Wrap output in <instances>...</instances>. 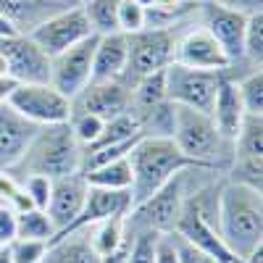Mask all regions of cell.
Here are the masks:
<instances>
[{
	"label": "cell",
	"instance_id": "obj_22",
	"mask_svg": "<svg viewBox=\"0 0 263 263\" xmlns=\"http://www.w3.org/2000/svg\"><path fill=\"white\" fill-rule=\"evenodd\" d=\"M126 216H111V218H103V221H98V224H90V227L79 229V232L87 234L90 245L95 248V253L103 260L124 250V245H126Z\"/></svg>",
	"mask_w": 263,
	"mask_h": 263
},
{
	"label": "cell",
	"instance_id": "obj_15",
	"mask_svg": "<svg viewBox=\"0 0 263 263\" xmlns=\"http://www.w3.org/2000/svg\"><path fill=\"white\" fill-rule=\"evenodd\" d=\"M37 132L40 126L24 119L11 103L0 105V171L16 168Z\"/></svg>",
	"mask_w": 263,
	"mask_h": 263
},
{
	"label": "cell",
	"instance_id": "obj_14",
	"mask_svg": "<svg viewBox=\"0 0 263 263\" xmlns=\"http://www.w3.org/2000/svg\"><path fill=\"white\" fill-rule=\"evenodd\" d=\"M87 190H90V184H87L82 171L53 179V192H50V203L45 213L50 216V221L55 227V237L63 234L77 221V216L82 213V205L87 200Z\"/></svg>",
	"mask_w": 263,
	"mask_h": 263
},
{
	"label": "cell",
	"instance_id": "obj_21",
	"mask_svg": "<svg viewBox=\"0 0 263 263\" xmlns=\"http://www.w3.org/2000/svg\"><path fill=\"white\" fill-rule=\"evenodd\" d=\"M163 71L140 77L137 82L129 84V114L137 121H142V116H147L153 108L166 103V77H163Z\"/></svg>",
	"mask_w": 263,
	"mask_h": 263
},
{
	"label": "cell",
	"instance_id": "obj_28",
	"mask_svg": "<svg viewBox=\"0 0 263 263\" xmlns=\"http://www.w3.org/2000/svg\"><path fill=\"white\" fill-rule=\"evenodd\" d=\"M174 124H177V105L166 100V103H161L158 108H153L147 116H142V121H140V132H142V137L171 140V135H174Z\"/></svg>",
	"mask_w": 263,
	"mask_h": 263
},
{
	"label": "cell",
	"instance_id": "obj_41",
	"mask_svg": "<svg viewBox=\"0 0 263 263\" xmlns=\"http://www.w3.org/2000/svg\"><path fill=\"white\" fill-rule=\"evenodd\" d=\"M0 263H13L11 253H8V245H0Z\"/></svg>",
	"mask_w": 263,
	"mask_h": 263
},
{
	"label": "cell",
	"instance_id": "obj_32",
	"mask_svg": "<svg viewBox=\"0 0 263 263\" xmlns=\"http://www.w3.org/2000/svg\"><path fill=\"white\" fill-rule=\"evenodd\" d=\"M50 242L45 239H24V237H16L13 242L8 245L11 260L13 263H45Z\"/></svg>",
	"mask_w": 263,
	"mask_h": 263
},
{
	"label": "cell",
	"instance_id": "obj_45",
	"mask_svg": "<svg viewBox=\"0 0 263 263\" xmlns=\"http://www.w3.org/2000/svg\"><path fill=\"white\" fill-rule=\"evenodd\" d=\"M187 3H205V0H187Z\"/></svg>",
	"mask_w": 263,
	"mask_h": 263
},
{
	"label": "cell",
	"instance_id": "obj_44",
	"mask_svg": "<svg viewBox=\"0 0 263 263\" xmlns=\"http://www.w3.org/2000/svg\"><path fill=\"white\" fill-rule=\"evenodd\" d=\"M211 3H221V6H227V3H229V0H211Z\"/></svg>",
	"mask_w": 263,
	"mask_h": 263
},
{
	"label": "cell",
	"instance_id": "obj_47",
	"mask_svg": "<svg viewBox=\"0 0 263 263\" xmlns=\"http://www.w3.org/2000/svg\"><path fill=\"white\" fill-rule=\"evenodd\" d=\"M77 3H84V0H77Z\"/></svg>",
	"mask_w": 263,
	"mask_h": 263
},
{
	"label": "cell",
	"instance_id": "obj_30",
	"mask_svg": "<svg viewBox=\"0 0 263 263\" xmlns=\"http://www.w3.org/2000/svg\"><path fill=\"white\" fill-rule=\"evenodd\" d=\"M69 126H71L74 140L82 145V150H87V147H92L98 142L105 121L100 116H95V114H87V111H71Z\"/></svg>",
	"mask_w": 263,
	"mask_h": 263
},
{
	"label": "cell",
	"instance_id": "obj_38",
	"mask_svg": "<svg viewBox=\"0 0 263 263\" xmlns=\"http://www.w3.org/2000/svg\"><path fill=\"white\" fill-rule=\"evenodd\" d=\"M227 6L239 11V13H245V16H250V13H260L263 11V0H229Z\"/></svg>",
	"mask_w": 263,
	"mask_h": 263
},
{
	"label": "cell",
	"instance_id": "obj_13",
	"mask_svg": "<svg viewBox=\"0 0 263 263\" xmlns=\"http://www.w3.org/2000/svg\"><path fill=\"white\" fill-rule=\"evenodd\" d=\"M174 63L190 66V69H200V71H218L221 74L229 58L221 50V45L213 40V34L197 24V18L179 34L177 48H174Z\"/></svg>",
	"mask_w": 263,
	"mask_h": 263
},
{
	"label": "cell",
	"instance_id": "obj_20",
	"mask_svg": "<svg viewBox=\"0 0 263 263\" xmlns=\"http://www.w3.org/2000/svg\"><path fill=\"white\" fill-rule=\"evenodd\" d=\"M126 58H129L126 34L114 32V34L98 37L95 55H92V82L124 79V74H126Z\"/></svg>",
	"mask_w": 263,
	"mask_h": 263
},
{
	"label": "cell",
	"instance_id": "obj_17",
	"mask_svg": "<svg viewBox=\"0 0 263 263\" xmlns=\"http://www.w3.org/2000/svg\"><path fill=\"white\" fill-rule=\"evenodd\" d=\"M132 211V195L129 190H100V187H90L87 190V200L82 205V213L77 216V221L66 229L58 237H66L71 232H79L90 224H98L103 218H111V216H126ZM53 237V239H58ZM50 239V242H53Z\"/></svg>",
	"mask_w": 263,
	"mask_h": 263
},
{
	"label": "cell",
	"instance_id": "obj_43",
	"mask_svg": "<svg viewBox=\"0 0 263 263\" xmlns=\"http://www.w3.org/2000/svg\"><path fill=\"white\" fill-rule=\"evenodd\" d=\"M135 3H140V6H145V8H147V6H153V0H135Z\"/></svg>",
	"mask_w": 263,
	"mask_h": 263
},
{
	"label": "cell",
	"instance_id": "obj_37",
	"mask_svg": "<svg viewBox=\"0 0 263 263\" xmlns=\"http://www.w3.org/2000/svg\"><path fill=\"white\" fill-rule=\"evenodd\" d=\"M156 263H179L177 245H174V237L171 234H161L158 250H156Z\"/></svg>",
	"mask_w": 263,
	"mask_h": 263
},
{
	"label": "cell",
	"instance_id": "obj_2",
	"mask_svg": "<svg viewBox=\"0 0 263 263\" xmlns=\"http://www.w3.org/2000/svg\"><path fill=\"white\" fill-rule=\"evenodd\" d=\"M213 177H221V171H213L205 166H190V168L179 171L156 195H150L147 200L132 208L126 216V224L135 229H153L158 234H171L184 213L190 195Z\"/></svg>",
	"mask_w": 263,
	"mask_h": 263
},
{
	"label": "cell",
	"instance_id": "obj_31",
	"mask_svg": "<svg viewBox=\"0 0 263 263\" xmlns=\"http://www.w3.org/2000/svg\"><path fill=\"white\" fill-rule=\"evenodd\" d=\"M242 55L253 66H263V11L250 13L245 21V40H242Z\"/></svg>",
	"mask_w": 263,
	"mask_h": 263
},
{
	"label": "cell",
	"instance_id": "obj_4",
	"mask_svg": "<svg viewBox=\"0 0 263 263\" xmlns=\"http://www.w3.org/2000/svg\"><path fill=\"white\" fill-rule=\"evenodd\" d=\"M197 166L182 150L174 145V140L161 137H140L137 145L129 153V168H132V208L156 195L168 179H174L179 171Z\"/></svg>",
	"mask_w": 263,
	"mask_h": 263
},
{
	"label": "cell",
	"instance_id": "obj_33",
	"mask_svg": "<svg viewBox=\"0 0 263 263\" xmlns=\"http://www.w3.org/2000/svg\"><path fill=\"white\" fill-rule=\"evenodd\" d=\"M18 184H21V190H24V195L29 197L32 208H40V211L48 208L50 192H53V179L40 177V174H29V177H21Z\"/></svg>",
	"mask_w": 263,
	"mask_h": 263
},
{
	"label": "cell",
	"instance_id": "obj_25",
	"mask_svg": "<svg viewBox=\"0 0 263 263\" xmlns=\"http://www.w3.org/2000/svg\"><path fill=\"white\" fill-rule=\"evenodd\" d=\"M126 248L121 255V263H156V250L161 234L153 229H135L126 224Z\"/></svg>",
	"mask_w": 263,
	"mask_h": 263
},
{
	"label": "cell",
	"instance_id": "obj_36",
	"mask_svg": "<svg viewBox=\"0 0 263 263\" xmlns=\"http://www.w3.org/2000/svg\"><path fill=\"white\" fill-rule=\"evenodd\" d=\"M16 239V211L0 203V245H11Z\"/></svg>",
	"mask_w": 263,
	"mask_h": 263
},
{
	"label": "cell",
	"instance_id": "obj_40",
	"mask_svg": "<svg viewBox=\"0 0 263 263\" xmlns=\"http://www.w3.org/2000/svg\"><path fill=\"white\" fill-rule=\"evenodd\" d=\"M11 34H18V32L11 27V21H8L3 13H0V40H3V37H11Z\"/></svg>",
	"mask_w": 263,
	"mask_h": 263
},
{
	"label": "cell",
	"instance_id": "obj_12",
	"mask_svg": "<svg viewBox=\"0 0 263 263\" xmlns=\"http://www.w3.org/2000/svg\"><path fill=\"white\" fill-rule=\"evenodd\" d=\"M29 37L53 58V55H58L63 50L79 45L82 40L92 37V29H90V24H87V16H84L82 6L74 3L69 8H63L61 13L50 16L45 24H40Z\"/></svg>",
	"mask_w": 263,
	"mask_h": 263
},
{
	"label": "cell",
	"instance_id": "obj_26",
	"mask_svg": "<svg viewBox=\"0 0 263 263\" xmlns=\"http://www.w3.org/2000/svg\"><path fill=\"white\" fill-rule=\"evenodd\" d=\"M79 6L95 37L119 32V0H84Z\"/></svg>",
	"mask_w": 263,
	"mask_h": 263
},
{
	"label": "cell",
	"instance_id": "obj_5",
	"mask_svg": "<svg viewBox=\"0 0 263 263\" xmlns=\"http://www.w3.org/2000/svg\"><path fill=\"white\" fill-rule=\"evenodd\" d=\"M171 140L182 150V156L197 166L224 174L232 163V142L221 137L211 114L177 105V124H174Z\"/></svg>",
	"mask_w": 263,
	"mask_h": 263
},
{
	"label": "cell",
	"instance_id": "obj_1",
	"mask_svg": "<svg viewBox=\"0 0 263 263\" xmlns=\"http://www.w3.org/2000/svg\"><path fill=\"white\" fill-rule=\"evenodd\" d=\"M216 232L242 260L263 248V192L221 179L216 195Z\"/></svg>",
	"mask_w": 263,
	"mask_h": 263
},
{
	"label": "cell",
	"instance_id": "obj_29",
	"mask_svg": "<svg viewBox=\"0 0 263 263\" xmlns=\"http://www.w3.org/2000/svg\"><path fill=\"white\" fill-rule=\"evenodd\" d=\"M237 92L248 116H263V69L237 79Z\"/></svg>",
	"mask_w": 263,
	"mask_h": 263
},
{
	"label": "cell",
	"instance_id": "obj_23",
	"mask_svg": "<svg viewBox=\"0 0 263 263\" xmlns=\"http://www.w3.org/2000/svg\"><path fill=\"white\" fill-rule=\"evenodd\" d=\"M45 263H103L84 232H71L50 242Z\"/></svg>",
	"mask_w": 263,
	"mask_h": 263
},
{
	"label": "cell",
	"instance_id": "obj_34",
	"mask_svg": "<svg viewBox=\"0 0 263 263\" xmlns=\"http://www.w3.org/2000/svg\"><path fill=\"white\" fill-rule=\"evenodd\" d=\"M140 29H145V6L135 0H119V32L135 34Z\"/></svg>",
	"mask_w": 263,
	"mask_h": 263
},
{
	"label": "cell",
	"instance_id": "obj_39",
	"mask_svg": "<svg viewBox=\"0 0 263 263\" xmlns=\"http://www.w3.org/2000/svg\"><path fill=\"white\" fill-rule=\"evenodd\" d=\"M13 90H16V82L11 77H0V105L8 103V98H11Z\"/></svg>",
	"mask_w": 263,
	"mask_h": 263
},
{
	"label": "cell",
	"instance_id": "obj_24",
	"mask_svg": "<svg viewBox=\"0 0 263 263\" xmlns=\"http://www.w3.org/2000/svg\"><path fill=\"white\" fill-rule=\"evenodd\" d=\"M84 179L90 187H100V190H129L132 187V168H129V156L103 163L95 168L82 171Z\"/></svg>",
	"mask_w": 263,
	"mask_h": 263
},
{
	"label": "cell",
	"instance_id": "obj_9",
	"mask_svg": "<svg viewBox=\"0 0 263 263\" xmlns=\"http://www.w3.org/2000/svg\"><path fill=\"white\" fill-rule=\"evenodd\" d=\"M0 55L6 58L8 77L16 84L50 82V55L29 34H11L0 40Z\"/></svg>",
	"mask_w": 263,
	"mask_h": 263
},
{
	"label": "cell",
	"instance_id": "obj_35",
	"mask_svg": "<svg viewBox=\"0 0 263 263\" xmlns=\"http://www.w3.org/2000/svg\"><path fill=\"white\" fill-rule=\"evenodd\" d=\"M174 237V245H177V255H179V263H216L208 253H203L197 245H192L190 239H184L182 234L171 232Z\"/></svg>",
	"mask_w": 263,
	"mask_h": 263
},
{
	"label": "cell",
	"instance_id": "obj_7",
	"mask_svg": "<svg viewBox=\"0 0 263 263\" xmlns=\"http://www.w3.org/2000/svg\"><path fill=\"white\" fill-rule=\"evenodd\" d=\"M163 77H166V100L168 103L211 114L218 82H221L218 71H200V69H190V66H182V63H171V66H166Z\"/></svg>",
	"mask_w": 263,
	"mask_h": 263
},
{
	"label": "cell",
	"instance_id": "obj_11",
	"mask_svg": "<svg viewBox=\"0 0 263 263\" xmlns=\"http://www.w3.org/2000/svg\"><path fill=\"white\" fill-rule=\"evenodd\" d=\"M245 21H248L245 13H239V11H234L229 6H221V3H211V0H205V3L197 6V24L205 27L213 34V40L227 53L229 66L232 63H248L245 55H242Z\"/></svg>",
	"mask_w": 263,
	"mask_h": 263
},
{
	"label": "cell",
	"instance_id": "obj_19",
	"mask_svg": "<svg viewBox=\"0 0 263 263\" xmlns=\"http://www.w3.org/2000/svg\"><path fill=\"white\" fill-rule=\"evenodd\" d=\"M211 119L216 124V129L221 132V137L234 142V137L239 135L248 114L242 108V100H239V92H237V82L227 79L221 74V82H218V90H216V98H213V105H211Z\"/></svg>",
	"mask_w": 263,
	"mask_h": 263
},
{
	"label": "cell",
	"instance_id": "obj_3",
	"mask_svg": "<svg viewBox=\"0 0 263 263\" xmlns=\"http://www.w3.org/2000/svg\"><path fill=\"white\" fill-rule=\"evenodd\" d=\"M82 158H84V150L74 140L69 121L53 124V126H40L32 145L24 153V158L16 163V168H11L6 174H11L16 179L29 177V174H40V177H48V179H61V177H69V174H79Z\"/></svg>",
	"mask_w": 263,
	"mask_h": 263
},
{
	"label": "cell",
	"instance_id": "obj_46",
	"mask_svg": "<svg viewBox=\"0 0 263 263\" xmlns=\"http://www.w3.org/2000/svg\"><path fill=\"white\" fill-rule=\"evenodd\" d=\"M66 3H77V0H66Z\"/></svg>",
	"mask_w": 263,
	"mask_h": 263
},
{
	"label": "cell",
	"instance_id": "obj_6",
	"mask_svg": "<svg viewBox=\"0 0 263 263\" xmlns=\"http://www.w3.org/2000/svg\"><path fill=\"white\" fill-rule=\"evenodd\" d=\"M192 21L174 24V27H145V29H140L135 34H126L129 58H126L124 82L132 84V82H137L140 77L163 71L166 66H171L174 63V48H177V40H179V34L192 24Z\"/></svg>",
	"mask_w": 263,
	"mask_h": 263
},
{
	"label": "cell",
	"instance_id": "obj_27",
	"mask_svg": "<svg viewBox=\"0 0 263 263\" xmlns=\"http://www.w3.org/2000/svg\"><path fill=\"white\" fill-rule=\"evenodd\" d=\"M16 237H24V239H50L55 237V227L50 221V216L40 208H29V211H21L16 213Z\"/></svg>",
	"mask_w": 263,
	"mask_h": 263
},
{
	"label": "cell",
	"instance_id": "obj_10",
	"mask_svg": "<svg viewBox=\"0 0 263 263\" xmlns=\"http://www.w3.org/2000/svg\"><path fill=\"white\" fill-rule=\"evenodd\" d=\"M98 37H87L79 45L63 50L50 58V84L61 95L74 100L87 84L92 82V55H95Z\"/></svg>",
	"mask_w": 263,
	"mask_h": 263
},
{
	"label": "cell",
	"instance_id": "obj_8",
	"mask_svg": "<svg viewBox=\"0 0 263 263\" xmlns=\"http://www.w3.org/2000/svg\"><path fill=\"white\" fill-rule=\"evenodd\" d=\"M8 103L16 111L29 119L37 126H53L66 124L71 119V100L61 95L50 82L42 84H16Z\"/></svg>",
	"mask_w": 263,
	"mask_h": 263
},
{
	"label": "cell",
	"instance_id": "obj_16",
	"mask_svg": "<svg viewBox=\"0 0 263 263\" xmlns=\"http://www.w3.org/2000/svg\"><path fill=\"white\" fill-rule=\"evenodd\" d=\"M71 111L95 114L103 121L129 111V84L124 79L111 82H90L84 90L71 100Z\"/></svg>",
	"mask_w": 263,
	"mask_h": 263
},
{
	"label": "cell",
	"instance_id": "obj_18",
	"mask_svg": "<svg viewBox=\"0 0 263 263\" xmlns=\"http://www.w3.org/2000/svg\"><path fill=\"white\" fill-rule=\"evenodd\" d=\"M74 3L66 0H0V13H3L11 27L18 34H32L40 24L55 13H61L63 8H69Z\"/></svg>",
	"mask_w": 263,
	"mask_h": 263
},
{
	"label": "cell",
	"instance_id": "obj_42",
	"mask_svg": "<svg viewBox=\"0 0 263 263\" xmlns=\"http://www.w3.org/2000/svg\"><path fill=\"white\" fill-rule=\"evenodd\" d=\"M0 77H8V66H6V58L0 55Z\"/></svg>",
	"mask_w": 263,
	"mask_h": 263
}]
</instances>
